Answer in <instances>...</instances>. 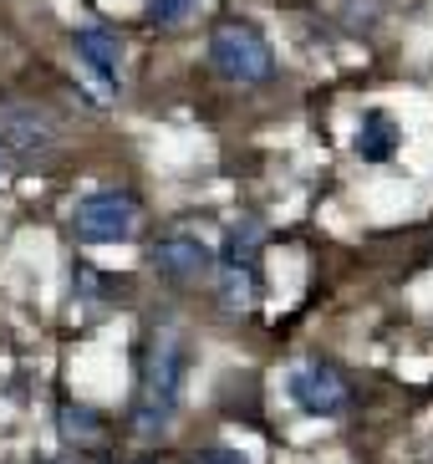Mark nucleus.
Segmentation results:
<instances>
[{"instance_id":"obj_2","label":"nucleus","mask_w":433,"mask_h":464,"mask_svg":"<svg viewBox=\"0 0 433 464\" xmlns=\"http://www.w3.org/2000/svg\"><path fill=\"white\" fill-rule=\"evenodd\" d=\"M209 62L235 87H260V82H271V72H275L271 42L250 21H235V15L209 31Z\"/></svg>"},{"instance_id":"obj_10","label":"nucleus","mask_w":433,"mask_h":464,"mask_svg":"<svg viewBox=\"0 0 433 464\" xmlns=\"http://www.w3.org/2000/svg\"><path fill=\"white\" fill-rule=\"evenodd\" d=\"M194 5L199 0H149V21L153 26H184L194 15Z\"/></svg>"},{"instance_id":"obj_13","label":"nucleus","mask_w":433,"mask_h":464,"mask_svg":"<svg viewBox=\"0 0 433 464\" xmlns=\"http://www.w3.org/2000/svg\"><path fill=\"white\" fill-rule=\"evenodd\" d=\"M11 174V149H5V143H0V179Z\"/></svg>"},{"instance_id":"obj_3","label":"nucleus","mask_w":433,"mask_h":464,"mask_svg":"<svg viewBox=\"0 0 433 464\" xmlns=\"http://www.w3.org/2000/svg\"><path fill=\"white\" fill-rule=\"evenodd\" d=\"M219 301L225 312H250L260 296V225H235L219 246Z\"/></svg>"},{"instance_id":"obj_4","label":"nucleus","mask_w":433,"mask_h":464,"mask_svg":"<svg viewBox=\"0 0 433 464\" xmlns=\"http://www.w3.org/2000/svg\"><path fill=\"white\" fill-rule=\"evenodd\" d=\"M72 225L92 246H118V240H128L138 230V199L128 189H92L77 199Z\"/></svg>"},{"instance_id":"obj_12","label":"nucleus","mask_w":433,"mask_h":464,"mask_svg":"<svg viewBox=\"0 0 433 464\" xmlns=\"http://www.w3.org/2000/svg\"><path fill=\"white\" fill-rule=\"evenodd\" d=\"M199 464H245V459H240V450H230V444H215Z\"/></svg>"},{"instance_id":"obj_9","label":"nucleus","mask_w":433,"mask_h":464,"mask_svg":"<svg viewBox=\"0 0 433 464\" xmlns=\"http://www.w3.org/2000/svg\"><path fill=\"white\" fill-rule=\"evenodd\" d=\"M352 149L362 153V164H388L398 153V123L388 118V112H367L362 128H357Z\"/></svg>"},{"instance_id":"obj_11","label":"nucleus","mask_w":433,"mask_h":464,"mask_svg":"<svg viewBox=\"0 0 433 464\" xmlns=\"http://www.w3.org/2000/svg\"><path fill=\"white\" fill-rule=\"evenodd\" d=\"M62 434H77V439H97L102 423L92 419L87 409H62Z\"/></svg>"},{"instance_id":"obj_5","label":"nucleus","mask_w":433,"mask_h":464,"mask_svg":"<svg viewBox=\"0 0 433 464\" xmlns=\"http://www.w3.org/2000/svg\"><path fill=\"white\" fill-rule=\"evenodd\" d=\"M291 398L312 419H342V413H352V382L342 378L332 362H301L291 372Z\"/></svg>"},{"instance_id":"obj_6","label":"nucleus","mask_w":433,"mask_h":464,"mask_svg":"<svg viewBox=\"0 0 433 464\" xmlns=\"http://www.w3.org/2000/svg\"><path fill=\"white\" fill-rule=\"evenodd\" d=\"M215 266V250L199 240V230H168L153 240V271L168 281V286H199V276Z\"/></svg>"},{"instance_id":"obj_1","label":"nucleus","mask_w":433,"mask_h":464,"mask_svg":"<svg viewBox=\"0 0 433 464\" xmlns=\"http://www.w3.org/2000/svg\"><path fill=\"white\" fill-rule=\"evenodd\" d=\"M184 378H189V342L178 337V332H159L149 368H143V393H138V423H143V434L174 423L178 398H184Z\"/></svg>"},{"instance_id":"obj_8","label":"nucleus","mask_w":433,"mask_h":464,"mask_svg":"<svg viewBox=\"0 0 433 464\" xmlns=\"http://www.w3.org/2000/svg\"><path fill=\"white\" fill-rule=\"evenodd\" d=\"M0 143L11 149V159H46L56 149V128L46 123V112L26 108V102H11L0 112Z\"/></svg>"},{"instance_id":"obj_7","label":"nucleus","mask_w":433,"mask_h":464,"mask_svg":"<svg viewBox=\"0 0 433 464\" xmlns=\"http://www.w3.org/2000/svg\"><path fill=\"white\" fill-rule=\"evenodd\" d=\"M72 52H77V62L97 77L102 97H118L122 92V42L112 36V31L77 26V31H72Z\"/></svg>"}]
</instances>
